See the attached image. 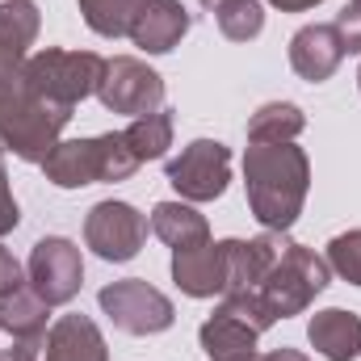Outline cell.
Segmentation results:
<instances>
[{
	"instance_id": "6da1fadb",
	"label": "cell",
	"mask_w": 361,
	"mask_h": 361,
	"mask_svg": "<svg viewBox=\"0 0 361 361\" xmlns=\"http://www.w3.org/2000/svg\"><path fill=\"white\" fill-rule=\"evenodd\" d=\"M244 185L252 219L265 231H290L311 189V160L294 143H252L244 152Z\"/></svg>"
},
{
	"instance_id": "7a4b0ae2",
	"label": "cell",
	"mask_w": 361,
	"mask_h": 361,
	"mask_svg": "<svg viewBox=\"0 0 361 361\" xmlns=\"http://www.w3.org/2000/svg\"><path fill=\"white\" fill-rule=\"evenodd\" d=\"M72 122L68 105H55L17 76H0V147L25 164H42L55 147L63 126Z\"/></svg>"
},
{
	"instance_id": "3957f363",
	"label": "cell",
	"mask_w": 361,
	"mask_h": 361,
	"mask_svg": "<svg viewBox=\"0 0 361 361\" xmlns=\"http://www.w3.org/2000/svg\"><path fill=\"white\" fill-rule=\"evenodd\" d=\"M135 169H139V156L130 152L122 130L118 135L59 143L42 160L47 180L59 185V189H85V185H97V180H126V177H135Z\"/></svg>"
},
{
	"instance_id": "277c9868",
	"label": "cell",
	"mask_w": 361,
	"mask_h": 361,
	"mask_svg": "<svg viewBox=\"0 0 361 361\" xmlns=\"http://www.w3.org/2000/svg\"><path fill=\"white\" fill-rule=\"evenodd\" d=\"M328 277H332V265L324 257H315L311 248L290 240L281 248V257L273 261V269L261 277L257 298L265 302L273 319H290V315H302L315 302V294L328 290Z\"/></svg>"
},
{
	"instance_id": "5b68a950",
	"label": "cell",
	"mask_w": 361,
	"mask_h": 361,
	"mask_svg": "<svg viewBox=\"0 0 361 361\" xmlns=\"http://www.w3.org/2000/svg\"><path fill=\"white\" fill-rule=\"evenodd\" d=\"M101 76H105V59L92 55V51H38L25 59L21 68V80L38 97L55 101V105H68L76 109V101H85L101 89Z\"/></svg>"
},
{
	"instance_id": "8992f818",
	"label": "cell",
	"mask_w": 361,
	"mask_h": 361,
	"mask_svg": "<svg viewBox=\"0 0 361 361\" xmlns=\"http://www.w3.org/2000/svg\"><path fill=\"white\" fill-rule=\"evenodd\" d=\"M97 298H101V311L114 319V328L130 332V336H156V332L173 328V319H177L173 298L160 294L156 286H147L143 277L109 281Z\"/></svg>"
},
{
	"instance_id": "52a82bcc",
	"label": "cell",
	"mask_w": 361,
	"mask_h": 361,
	"mask_svg": "<svg viewBox=\"0 0 361 361\" xmlns=\"http://www.w3.org/2000/svg\"><path fill=\"white\" fill-rule=\"evenodd\" d=\"M25 277H30V290L47 302V307H63L80 294L85 286V261H80V248L63 235H47L34 244L30 252V265H25Z\"/></svg>"
},
{
	"instance_id": "ba28073f",
	"label": "cell",
	"mask_w": 361,
	"mask_h": 361,
	"mask_svg": "<svg viewBox=\"0 0 361 361\" xmlns=\"http://www.w3.org/2000/svg\"><path fill=\"white\" fill-rule=\"evenodd\" d=\"M101 105L109 114H130V118H143V114H156L164 105V80L160 72H152L143 59H130V55H118V59H105V76H101Z\"/></svg>"
},
{
	"instance_id": "9c48e42d",
	"label": "cell",
	"mask_w": 361,
	"mask_h": 361,
	"mask_svg": "<svg viewBox=\"0 0 361 361\" xmlns=\"http://www.w3.org/2000/svg\"><path fill=\"white\" fill-rule=\"evenodd\" d=\"M147 240V214H139L130 202H97L85 219V244L101 261H130L139 257Z\"/></svg>"
},
{
	"instance_id": "30bf717a",
	"label": "cell",
	"mask_w": 361,
	"mask_h": 361,
	"mask_svg": "<svg viewBox=\"0 0 361 361\" xmlns=\"http://www.w3.org/2000/svg\"><path fill=\"white\" fill-rule=\"evenodd\" d=\"M169 180L189 202H214L231 180V152L219 139H193L169 164Z\"/></svg>"
},
{
	"instance_id": "8fae6325",
	"label": "cell",
	"mask_w": 361,
	"mask_h": 361,
	"mask_svg": "<svg viewBox=\"0 0 361 361\" xmlns=\"http://www.w3.org/2000/svg\"><path fill=\"white\" fill-rule=\"evenodd\" d=\"M286 244H290L286 231H265L257 240H223V252H227V286H223V294L257 290Z\"/></svg>"
},
{
	"instance_id": "7c38bea8",
	"label": "cell",
	"mask_w": 361,
	"mask_h": 361,
	"mask_svg": "<svg viewBox=\"0 0 361 361\" xmlns=\"http://www.w3.org/2000/svg\"><path fill=\"white\" fill-rule=\"evenodd\" d=\"M173 281L180 286V294L189 298H214L227 286V252L214 240L189 244L173 252Z\"/></svg>"
},
{
	"instance_id": "4fadbf2b",
	"label": "cell",
	"mask_w": 361,
	"mask_h": 361,
	"mask_svg": "<svg viewBox=\"0 0 361 361\" xmlns=\"http://www.w3.org/2000/svg\"><path fill=\"white\" fill-rule=\"evenodd\" d=\"M345 55H349V51H345L336 25H302V30L290 38V68H294L302 80H311V85H324V80L341 68Z\"/></svg>"
},
{
	"instance_id": "5bb4252c",
	"label": "cell",
	"mask_w": 361,
	"mask_h": 361,
	"mask_svg": "<svg viewBox=\"0 0 361 361\" xmlns=\"http://www.w3.org/2000/svg\"><path fill=\"white\" fill-rule=\"evenodd\" d=\"M189 25H193V17L180 0H147L143 13L130 25V42L147 55H169L189 34Z\"/></svg>"
},
{
	"instance_id": "9a60e30c",
	"label": "cell",
	"mask_w": 361,
	"mask_h": 361,
	"mask_svg": "<svg viewBox=\"0 0 361 361\" xmlns=\"http://www.w3.org/2000/svg\"><path fill=\"white\" fill-rule=\"evenodd\" d=\"M202 349H206V357L210 361H257V328L244 319V315H235L231 307H223L219 302V311L202 324Z\"/></svg>"
},
{
	"instance_id": "2e32d148",
	"label": "cell",
	"mask_w": 361,
	"mask_h": 361,
	"mask_svg": "<svg viewBox=\"0 0 361 361\" xmlns=\"http://www.w3.org/2000/svg\"><path fill=\"white\" fill-rule=\"evenodd\" d=\"M42 30V17L30 0L0 4V76H17L30 59V47Z\"/></svg>"
},
{
	"instance_id": "e0dca14e",
	"label": "cell",
	"mask_w": 361,
	"mask_h": 361,
	"mask_svg": "<svg viewBox=\"0 0 361 361\" xmlns=\"http://www.w3.org/2000/svg\"><path fill=\"white\" fill-rule=\"evenodd\" d=\"M42 361H109V349L89 315H63L47 332Z\"/></svg>"
},
{
	"instance_id": "ac0fdd59",
	"label": "cell",
	"mask_w": 361,
	"mask_h": 361,
	"mask_svg": "<svg viewBox=\"0 0 361 361\" xmlns=\"http://www.w3.org/2000/svg\"><path fill=\"white\" fill-rule=\"evenodd\" d=\"M307 341H311V345H315L328 361H353V357H361V315L341 311V307L315 311V315H311V324H307Z\"/></svg>"
},
{
	"instance_id": "d6986e66",
	"label": "cell",
	"mask_w": 361,
	"mask_h": 361,
	"mask_svg": "<svg viewBox=\"0 0 361 361\" xmlns=\"http://www.w3.org/2000/svg\"><path fill=\"white\" fill-rule=\"evenodd\" d=\"M152 231L177 252V248H189V244H202V240H210V223H206V214H197L193 206H185V202H160L156 210H152Z\"/></svg>"
},
{
	"instance_id": "ffe728a7",
	"label": "cell",
	"mask_w": 361,
	"mask_h": 361,
	"mask_svg": "<svg viewBox=\"0 0 361 361\" xmlns=\"http://www.w3.org/2000/svg\"><path fill=\"white\" fill-rule=\"evenodd\" d=\"M47 315H51V307L30 290V281H25L21 290H13V294L0 298V328H4L13 341H21V336H42V332H47Z\"/></svg>"
},
{
	"instance_id": "44dd1931",
	"label": "cell",
	"mask_w": 361,
	"mask_h": 361,
	"mask_svg": "<svg viewBox=\"0 0 361 361\" xmlns=\"http://www.w3.org/2000/svg\"><path fill=\"white\" fill-rule=\"evenodd\" d=\"M307 118L290 101H269L248 118V143H294L302 135Z\"/></svg>"
},
{
	"instance_id": "7402d4cb",
	"label": "cell",
	"mask_w": 361,
	"mask_h": 361,
	"mask_svg": "<svg viewBox=\"0 0 361 361\" xmlns=\"http://www.w3.org/2000/svg\"><path fill=\"white\" fill-rule=\"evenodd\" d=\"M122 135H126L130 152L139 156V164H147V160H160V156L173 147V114H169V109L143 114V118H135V122H130Z\"/></svg>"
},
{
	"instance_id": "603a6c76",
	"label": "cell",
	"mask_w": 361,
	"mask_h": 361,
	"mask_svg": "<svg viewBox=\"0 0 361 361\" xmlns=\"http://www.w3.org/2000/svg\"><path fill=\"white\" fill-rule=\"evenodd\" d=\"M143 4H147V0H80V13H85V21H89L92 34H101V38H122V34H130V25H135V17L143 13Z\"/></svg>"
},
{
	"instance_id": "cb8c5ba5",
	"label": "cell",
	"mask_w": 361,
	"mask_h": 361,
	"mask_svg": "<svg viewBox=\"0 0 361 361\" xmlns=\"http://www.w3.org/2000/svg\"><path fill=\"white\" fill-rule=\"evenodd\" d=\"M214 21L223 30V38L231 42H248L265 30V13H261V0H223L214 8Z\"/></svg>"
},
{
	"instance_id": "d4e9b609",
	"label": "cell",
	"mask_w": 361,
	"mask_h": 361,
	"mask_svg": "<svg viewBox=\"0 0 361 361\" xmlns=\"http://www.w3.org/2000/svg\"><path fill=\"white\" fill-rule=\"evenodd\" d=\"M328 265L349 286H361V231H345L328 244Z\"/></svg>"
},
{
	"instance_id": "484cf974",
	"label": "cell",
	"mask_w": 361,
	"mask_h": 361,
	"mask_svg": "<svg viewBox=\"0 0 361 361\" xmlns=\"http://www.w3.org/2000/svg\"><path fill=\"white\" fill-rule=\"evenodd\" d=\"M336 34H341V42H345V51L353 55V51H361V0H349L341 13H336Z\"/></svg>"
},
{
	"instance_id": "4316f807",
	"label": "cell",
	"mask_w": 361,
	"mask_h": 361,
	"mask_svg": "<svg viewBox=\"0 0 361 361\" xmlns=\"http://www.w3.org/2000/svg\"><path fill=\"white\" fill-rule=\"evenodd\" d=\"M17 223H21V214H17V197H13V189H8V173H4V147H0V235H8Z\"/></svg>"
},
{
	"instance_id": "83f0119b",
	"label": "cell",
	"mask_w": 361,
	"mask_h": 361,
	"mask_svg": "<svg viewBox=\"0 0 361 361\" xmlns=\"http://www.w3.org/2000/svg\"><path fill=\"white\" fill-rule=\"evenodd\" d=\"M21 286H25V273H21V265L13 261V252L0 244V298L13 294V290H21Z\"/></svg>"
},
{
	"instance_id": "f1b7e54d",
	"label": "cell",
	"mask_w": 361,
	"mask_h": 361,
	"mask_svg": "<svg viewBox=\"0 0 361 361\" xmlns=\"http://www.w3.org/2000/svg\"><path fill=\"white\" fill-rule=\"evenodd\" d=\"M42 345H47V332L42 336H21L13 349L0 353V361H42Z\"/></svg>"
},
{
	"instance_id": "f546056e",
	"label": "cell",
	"mask_w": 361,
	"mask_h": 361,
	"mask_svg": "<svg viewBox=\"0 0 361 361\" xmlns=\"http://www.w3.org/2000/svg\"><path fill=\"white\" fill-rule=\"evenodd\" d=\"M273 8H281V13H302V8H315L319 0H269Z\"/></svg>"
},
{
	"instance_id": "4dcf8cb0",
	"label": "cell",
	"mask_w": 361,
	"mask_h": 361,
	"mask_svg": "<svg viewBox=\"0 0 361 361\" xmlns=\"http://www.w3.org/2000/svg\"><path fill=\"white\" fill-rule=\"evenodd\" d=\"M257 361H307L298 349H273V353H265V357H257Z\"/></svg>"
},
{
	"instance_id": "1f68e13d",
	"label": "cell",
	"mask_w": 361,
	"mask_h": 361,
	"mask_svg": "<svg viewBox=\"0 0 361 361\" xmlns=\"http://www.w3.org/2000/svg\"><path fill=\"white\" fill-rule=\"evenodd\" d=\"M202 4H206V8H219V4H223V0H202Z\"/></svg>"
},
{
	"instance_id": "d6a6232c",
	"label": "cell",
	"mask_w": 361,
	"mask_h": 361,
	"mask_svg": "<svg viewBox=\"0 0 361 361\" xmlns=\"http://www.w3.org/2000/svg\"><path fill=\"white\" fill-rule=\"evenodd\" d=\"M357 85H361V72H357Z\"/></svg>"
}]
</instances>
